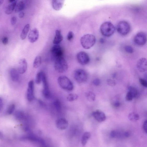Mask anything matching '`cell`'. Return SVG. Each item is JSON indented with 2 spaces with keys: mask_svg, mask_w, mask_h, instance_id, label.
<instances>
[{
  "mask_svg": "<svg viewBox=\"0 0 147 147\" xmlns=\"http://www.w3.org/2000/svg\"><path fill=\"white\" fill-rule=\"evenodd\" d=\"M80 41L82 46L84 49H89L95 45L96 38L94 35L87 34L82 37Z\"/></svg>",
  "mask_w": 147,
  "mask_h": 147,
  "instance_id": "obj_1",
  "label": "cell"
},
{
  "mask_svg": "<svg viewBox=\"0 0 147 147\" xmlns=\"http://www.w3.org/2000/svg\"><path fill=\"white\" fill-rule=\"evenodd\" d=\"M100 32L105 36L109 37L114 33L115 28L111 22H106L102 24L100 27Z\"/></svg>",
  "mask_w": 147,
  "mask_h": 147,
  "instance_id": "obj_2",
  "label": "cell"
},
{
  "mask_svg": "<svg viewBox=\"0 0 147 147\" xmlns=\"http://www.w3.org/2000/svg\"><path fill=\"white\" fill-rule=\"evenodd\" d=\"M54 60V67L56 70L59 73L66 72L68 69V65L63 57L55 59Z\"/></svg>",
  "mask_w": 147,
  "mask_h": 147,
  "instance_id": "obj_3",
  "label": "cell"
},
{
  "mask_svg": "<svg viewBox=\"0 0 147 147\" xmlns=\"http://www.w3.org/2000/svg\"><path fill=\"white\" fill-rule=\"evenodd\" d=\"M58 83L62 89L71 91L74 88V86L72 82L65 76H61L58 79Z\"/></svg>",
  "mask_w": 147,
  "mask_h": 147,
  "instance_id": "obj_4",
  "label": "cell"
},
{
  "mask_svg": "<svg viewBox=\"0 0 147 147\" xmlns=\"http://www.w3.org/2000/svg\"><path fill=\"white\" fill-rule=\"evenodd\" d=\"M74 77L76 81L79 83L85 82L88 78V75L84 70L78 69L76 70L74 73Z\"/></svg>",
  "mask_w": 147,
  "mask_h": 147,
  "instance_id": "obj_5",
  "label": "cell"
},
{
  "mask_svg": "<svg viewBox=\"0 0 147 147\" xmlns=\"http://www.w3.org/2000/svg\"><path fill=\"white\" fill-rule=\"evenodd\" d=\"M118 32L121 35L126 36L130 32L131 27L128 22L121 21L118 22L117 26Z\"/></svg>",
  "mask_w": 147,
  "mask_h": 147,
  "instance_id": "obj_6",
  "label": "cell"
},
{
  "mask_svg": "<svg viewBox=\"0 0 147 147\" xmlns=\"http://www.w3.org/2000/svg\"><path fill=\"white\" fill-rule=\"evenodd\" d=\"M51 53L54 60L63 57V51L60 45L55 44L52 47L51 50Z\"/></svg>",
  "mask_w": 147,
  "mask_h": 147,
  "instance_id": "obj_7",
  "label": "cell"
},
{
  "mask_svg": "<svg viewBox=\"0 0 147 147\" xmlns=\"http://www.w3.org/2000/svg\"><path fill=\"white\" fill-rule=\"evenodd\" d=\"M134 43L138 46H143L146 43V36L143 32H140L135 35L134 39Z\"/></svg>",
  "mask_w": 147,
  "mask_h": 147,
  "instance_id": "obj_8",
  "label": "cell"
},
{
  "mask_svg": "<svg viewBox=\"0 0 147 147\" xmlns=\"http://www.w3.org/2000/svg\"><path fill=\"white\" fill-rule=\"evenodd\" d=\"M77 58L78 63L83 65L88 64L90 61L88 55L84 52H78L77 54Z\"/></svg>",
  "mask_w": 147,
  "mask_h": 147,
  "instance_id": "obj_9",
  "label": "cell"
},
{
  "mask_svg": "<svg viewBox=\"0 0 147 147\" xmlns=\"http://www.w3.org/2000/svg\"><path fill=\"white\" fill-rule=\"evenodd\" d=\"M42 82L43 83V95L45 98L49 99L51 97V93L46 75L44 72L42 74Z\"/></svg>",
  "mask_w": 147,
  "mask_h": 147,
  "instance_id": "obj_10",
  "label": "cell"
},
{
  "mask_svg": "<svg viewBox=\"0 0 147 147\" xmlns=\"http://www.w3.org/2000/svg\"><path fill=\"white\" fill-rule=\"evenodd\" d=\"M27 96V99L29 101H33L34 98V83L33 80L30 81L28 83Z\"/></svg>",
  "mask_w": 147,
  "mask_h": 147,
  "instance_id": "obj_11",
  "label": "cell"
},
{
  "mask_svg": "<svg viewBox=\"0 0 147 147\" xmlns=\"http://www.w3.org/2000/svg\"><path fill=\"white\" fill-rule=\"evenodd\" d=\"M92 115L99 122H102L106 119V116L105 114L100 110H96L93 112Z\"/></svg>",
  "mask_w": 147,
  "mask_h": 147,
  "instance_id": "obj_12",
  "label": "cell"
},
{
  "mask_svg": "<svg viewBox=\"0 0 147 147\" xmlns=\"http://www.w3.org/2000/svg\"><path fill=\"white\" fill-rule=\"evenodd\" d=\"M23 138L24 139L40 144L42 146H45L46 145V143L43 139L32 134H30Z\"/></svg>",
  "mask_w": 147,
  "mask_h": 147,
  "instance_id": "obj_13",
  "label": "cell"
},
{
  "mask_svg": "<svg viewBox=\"0 0 147 147\" xmlns=\"http://www.w3.org/2000/svg\"><path fill=\"white\" fill-rule=\"evenodd\" d=\"M56 125L59 130H63L67 128L69 125V123L65 119L61 118L56 121Z\"/></svg>",
  "mask_w": 147,
  "mask_h": 147,
  "instance_id": "obj_14",
  "label": "cell"
},
{
  "mask_svg": "<svg viewBox=\"0 0 147 147\" xmlns=\"http://www.w3.org/2000/svg\"><path fill=\"white\" fill-rule=\"evenodd\" d=\"M39 36V31L35 28L30 30L28 35V39L31 43H34L37 41Z\"/></svg>",
  "mask_w": 147,
  "mask_h": 147,
  "instance_id": "obj_15",
  "label": "cell"
},
{
  "mask_svg": "<svg viewBox=\"0 0 147 147\" xmlns=\"http://www.w3.org/2000/svg\"><path fill=\"white\" fill-rule=\"evenodd\" d=\"M147 60L146 58H142L139 59L137 62V67L139 71L144 72L147 70Z\"/></svg>",
  "mask_w": 147,
  "mask_h": 147,
  "instance_id": "obj_16",
  "label": "cell"
},
{
  "mask_svg": "<svg viewBox=\"0 0 147 147\" xmlns=\"http://www.w3.org/2000/svg\"><path fill=\"white\" fill-rule=\"evenodd\" d=\"M27 67V63L26 59H22L20 60L18 68V72L20 74H23L26 72Z\"/></svg>",
  "mask_w": 147,
  "mask_h": 147,
  "instance_id": "obj_17",
  "label": "cell"
},
{
  "mask_svg": "<svg viewBox=\"0 0 147 147\" xmlns=\"http://www.w3.org/2000/svg\"><path fill=\"white\" fill-rule=\"evenodd\" d=\"M65 0H52V6L56 10H60L63 7Z\"/></svg>",
  "mask_w": 147,
  "mask_h": 147,
  "instance_id": "obj_18",
  "label": "cell"
},
{
  "mask_svg": "<svg viewBox=\"0 0 147 147\" xmlns=\"http://www.w3.org/2000/svg\"><path fill=\"white\" fill-rule=\"evenodd\" d=\"M63 39V36L62 35L61 31L56 30L55 32V36L54 39L53 43L54 44H58L60 43Z\"/></svg>",
  "mask_w": 147,
  "mask_h": 147,
  "instance_id": "obj_19",
  "label": "cell"
},
{
  "mask_svg": "<svg viewBox=\"0 0 147 147\" xmlns=\"http://www.w3.org/2000/svg\"><path fill=\"white\" fill-rule=\"evenodd\" d=\"M19 73L18 71L15 68L11 69L10 75L11 79L14 82H17L19 79Z\"/></svg>",
  "mask_w": 147,
  "mask_h": 147,
  "instance_id": "obj_20",
  "label": "cell"
},
{
  "mask_svg": "<svg viewBox=\"0 0 147 147\" xmlns=\"http://www.w3.org/2000/svg\"><path fill=\"white\" fill-rule=\"evenodd\" d=\"M91 136V134L90 132H87L84 133L81 139V143L83 146H84L86 145L88 141Z\"/></svg>",
  "mask_w": 147,
  "mask_h": 147,
  "instance_id": "obj_21",
  "label": "cell"
},
{
  "mask_svg": "<svg viewBox=\"0 0 147 147\" xmlns=\"http://www.w3.org/2000/svg\"><path fill=\"white\" fill-rule=\"evenodd\" d=\"M30 28V25L27 24L25 25L22 30L21 35V38L22 40L26 38L27 34L29 32Z\"/></svg>",
  "mask_w": 147,
  "mask_h": 147,
  "instance_id": "obj_22",
  "label": "cell"
},
{
  "mask_svg": "<svg viewBox=\"0 0 147 147\" xmlns=\"http://www.w3.org/2000/svg\"><path fill=\"white\" fill-rule=\"evenodd\" d=\"M16 2H14L8 5L5 11V13L7 15H10L12 13L15 9L16 5Z\"/></svg>",
  "mask_w": 147,
  "mask_h": 147,
  "instance_id": "obj_23",
  "label": "cell"
},
{
  "mask_svg": "<svg viewBox=\"0 0 147 147\" xmlns=\"http://www.w3.org/2000/svg\"><path fill=\"white\" fill-rule=\"evenodd\" d=\"M128 119L132 121H135L139 120L140 117L139 115L134 112L130 113L128 115Z\"/></svg>",
  "mask_w": 147,
  "mask_h": 147,
  "instance_id": "obj_24",
  "label": "cell"
},
{
  "mask_svg": "<svg viewBox=\"0 0 147 147\" xmlns=\"http://www.w3.org/2000/svg\"><path fill=\"white\" fill-rule=\"evenodd\" d=\"M110 136L112 138H121L124 137V133L117 131H112L110 134Z\"/></svg>",
  "mask_w": 147,
  "mask_h": 147,
  "instance_id": "obj_25",
  "label": "cell"
},
{
  "mask_svg": "<svg viewBox=\"0 0 147 147\" xmlns=\"http://www.w3.org/2000/svg\"><path fill=\"white\" fill-rule=\"evenodd\" d=\"M24 8V4L23 2L20 1L16 4L15 8V12L18 13L23 10Z\"/></svg>",
  "mask_w": 147,
  "mask_h": 147,
  "instance_id": "obj_26",
  "label": "cell"
},
{
  "mask_svg": "<svg viewBox=\"0 0 147 147\" xmlns=\"http://www.w3.org/2000/svg\"><path fill=\"white\" fill-rule=\"evenodd\" d=\"M86 96L87 99L90 101H94L95 100L96 96L95 94L91 91L87 93Z\"/></svg>",
  "mask_w": 147,
  "mask_h": 147,
  "instance_id": "obj_27",
  "label": "cell"
},
{
  "mask_svg": "<svg viewBox=\"0 0 147 147\" xmlns=\"http://www.w3.org/2000/svg\"><path fill=\"white\" fill-rule=\"evenodd\" d=\"M128 91L130 92L133 98L137 97L138 92L137 89L135 87L132 86H130L128 88Z\"/></svg>",
  "mask_w": 147,
  "mask_h": 147,
  "instance_id": "obj_28",
  "label": "cell"
},
{
  "mask_svg": "<svg viewBox=\"0 0 147 147\" xmlns=\"http://www.w3.org/2000/svg\"><path fill=\"white\" fill-rule=\"evenodd\" d=\"M54 107L58 112H60L61 109V105L60 102L58 100H56L53 103Z\"/></svg>",
  "mask_w": 147,
  "mask_h": 147,
  "instance_id": "obj_29",
  "label": "cell"
},
{
  "mask_svg": "<svg viewBox=\"0 0 147 147\" xmlns=\"http://www.w3.org/2000/svg\"><path fill=\"white\" fill-rule=\"evenodd\" d=\"M15 115L17 119L19 120H23L25 117L24 113L20 111H16L15 113Z\"/></svg>",
  "mask_w": 147,
  "mask_h": 147,
  "instance_id": "obj_30",
  "label": "cell"
},
{
  "mask_svg": "<svg viewBox=\"0 0 147 147\" xmlns=\"http://www.w3.org/2000/svg\"><path fill=\"white\" fill-rule=\"evenodd\" d=\"M41 63V58L40 56H37L34 61L33 66L35 68H37L40 66Z\"/></svg>",
  "mask_w": 147,
  "mask_h": 147,
  "instance_id": "obj_31",
  "label": "cell"
},
{
  "mask_svg": "<svg viewBox=\"0 0 147 147\" xmlns=\"http://www.w3.org/2000/svg\"><path fill=\"white\" fill-rule=\"evenodd\" d=\"M78 98V95L75 94H70L68 95L67 100L70 102H72L77 100Z\"/></svg>",
  "mask_w": 147,
  "mask_h": 147,
  "instance_id": "obj_32",
  "label": "cell"
},
{
  "mask_svg": "<svg viewBox=\"0 0 147 147\" xmlns=\"http://www.w3.org/2000/svg\"><path fill=\"white\" fill-rule=\"evenodd\" d=\"M43 72L40 71L37 74L35 79L36 83L37 84H40L42 82V74H43Z\"/></svg>",
  "mask_w": 147,
  "mask_h": 147,
  "instance_id": "obj_33",
  "label": "cell"
},
{
  "mask_svg": "<svg viewBox=\"0 0 147 147\" xmlns=\"http://www.w3.org/2000/svg\"><path fill=\"white\" fill-rule=\"evenodd\" d=\"M15 106L14 104L11 105L7 110V113L9 114H11L13 113L15 109Z\"/></svg>",
  "mask_w": 147,
  "mask_h": 147,
  "instance_id": "obj_34",
  "label": "cell"
},
{
  "mask_svg": "<svg viewBox=\"0 0 147 147\" xmlns=\"http://www.w3.org/2000/svg\"><path fill=\"white\" fill-rule=\"evenodd\" d=\"M126 51L128 53H132L134 52V49L132 46H127L124 48Z\"/></svg>",
  "mask_w": 147,
  "mask_h": 147,
  "instance_id": "obj_35",
  "label": "cell"
},
{
  "mask_svg": "<svg viewBox=\"0 0 147 147\" xmlns=\"http://www.w3.org/2000/svg\"><path fill=\"white\" fill-rule=\"evenodd\" d=\"M133 97L131 93L129 91L127 93L126 96V100L127 101H131L133 99Z\"/></svg>",
  "mask_w": 147,
  "mask_h": 147,
  "instance_id": "obj_36",
  "label": "cell"
},
{
  "mask_svg": "<svg viewBox=\"0 0 147 147\" xmlns=\"http://www.w3.org/2000/svg\"><path fill=\"white\" fill-rule=\"evenodd\" d=\"M107 82L109 86L112 87L114 86L116 84V82L112 79H108L107 80Z\"/></svg>",
  "mask_w": 147,
  "mask_h": 147,
  "instance_id": "obj_37",
  "label": "cell"
},
{
  "mask_svg": "<svg viewBox=\"0 0 147 147\" xmlns=\"http://www.w3.org/2000/svg\"><path fill=\"white\" fill-rule=\"evenodd\" d=\"M74 34L72 32L70 31L68 34L67 36V40L69 41H71L73 40L74 38Z\"/></svg>",
  "mask_w": 147,
  "mask_h": 147,
  "instance_id": "obj_38",
  "label": "cell"
},
{
  "mask_svg": "<svg viewBox=\"0 0 147 147\" xmlns=\"http://www.w3.org/2000/svg\"><path fill=\"white\" fill-rule=\"evenodd\" d=\"M140 83L142 85L145 87H147V83L146 81L142 78H140L139 79Z\"/></svg>",
  "mask_w": 147,
  "mask_h": 147,
  "instance_id": "obj_39",
  "label": "cell"
},
{
  "mask_svg": "<svg viewBox=\"0 0 147 147\" xmlns=\"http://www.w3.org/2000/svg\"><path fill=\"white\" fill-rule=\"evenodd\" d=\"M93 83L96 86H98L101 83V81L99 79H96L93 81Z\"/></svg>",
  "mask_w": 147,
  "mask_h": 147,
  "instance_id": "obj_40",
  "label": "cell"
},
{
  "mask_svg": "<svg viewBox=\"0 0 147 147\" xmlns=\"http://www.w3.org/2000/svg\"><path fill=\"white\" fill-rule=\"evenodd\" d=\"M11 23L12 25H15L17 19L16 17L13 16L11 19Z\"/></svg>",
  "mask_w": 147,
  "mask_h": 147,
  "instance_id": "obj_41",
  "label": "cell"
},
{
  "mask_svg": "<svg viewBox=\"0 0 147 147\" xmlns=\"http://www.w3.org/2000/svg\"><path fill=\"white\" fill-rule=\"evenodd\" d=\"M147 121L146 120L144 122L143 124V128L144 130L146 132V133H147Z\"/></svg>",
  "mask_w": 147,
  "mask_h": 147,
  "instance_id": "obj_42",
  "label": "cell"
},
{
  "mask_svg": "<svg viewBox=\"0 0 147 147\" xmlns=\"http://www.w3.org/2000/svg\"><path fill=\"white\" fill-rule=\"evenodd\" d=\"M2 42L4 45H7L8 42V39L7 37H4L2 39Z\"/></svg>",
  "mask_w": 147,
  "mask_h": 147,
  "instance_id": "obj_43",
  "label": "cell"
},
{
  "mask_svg": "<svg viewBox=\"0 0 147 147\" xmlns=\"http://www.w3.org/2000/svg\"><path fill=\"white\" fill-rule=\"evenodd\" d=\"M113 105L115 107H119L120 106V103L119 101H116L114 102Z\"/></svg>",
  "mask_w": 147,
  "mask_h": 147,
  "instance_id": "obj_44",
  "label": "cell"
},
{
  "mask_svg": "<svg viewBox=\"0 0 147 147\" xmlns=\"http://www.w3.org/2000/svg\"><path fill=\"white\" fill-rule=\"evenodd\" d=\"M3 106V101L2 99L0 97V111L2 110Z\"/></svg>",
  "mask_w": 147,
  "mask_h": 147,
  "instance_id": "obj_45",
  "label": "cell"
},
{
  "mask_svg": "<svg viewBox=\"0 0 147 147\" xmlns=\"http://www.w3.org/2000/svg\"><path fill=\"white\" fill-rule=\"evenodd\" d=\"M124 136L126 138L128 137L130 135V133L128 132H126L124 133Z\"/></svg>",
  "mask_w": 147,
  "mask_h": 147,
  "instance_id": "obj_46",
  "label": "cell"
},
{
  "mask_svg": "<svg viewBox=\"0 0 147 147\" xmlns=\"http://www.w3.org/2000/svg\"><path fill=\"white\" fill-rule=\"evenodd\" d=\"M24 15V13L23 12H21L19 14V16L20 18H22L23 17Z\"/></svg>",
  "mask_w": 147,
  "mask_h": 147,
  "instance_id": "obj_47",
  "label": "cell"
},
{
  "mask_svg": "<svg viewBox=\"0 0 147 147\" xmlns=\"http://www.w3.org/2000/svg\"><path fill=\"white\" fill-rule=\"evenodd\" d=\"M4 1V0H0V5H1L3 3Z\"/></svg>",
  "mask_w": 147,
  "mask_h": 147,
  "instance_id": "obj_48",
  "label": "cell"
},
{
  "mask_svg": "<svg viewBox=\"0 0 147 147\" xmlns=\"http://www.w3.org/2000/svg\"><path fill=\"white\" fill-rule=\"evenodd\" d=\"M16 0H9V2L10 3H12L15 2Z\"/></svg>",
  "mask_w": 147,
  "mask_h": 147,
  "instance_id": "obj_49",
  "label": "cell"
},
{
  "mask_svg": "<svg viewBox=\"0 0 147 147\" xmlns=\"http://www.w3.org/2000/svg\"><path fill=\"white\" fill-rule=\"evenodd\" d=\"M2 137V135L1 133L0 132V138H1Z\"/></svg>",
  "mask_w": 147,
  "mask_h": 147,
  "instance_id": "obj_50",
  "label": "cell"
}]
</instances>
